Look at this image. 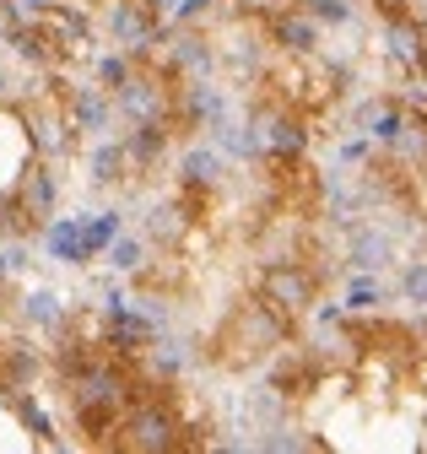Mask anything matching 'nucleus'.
Masks as SVG:
<instances>
[{"instance_id": "f257e3e1", "label": "nucleus", "mask_w": 427, "mask_h": 454, "mask_svg": "<svg viewBox=\"0 0 427 454\" xmlns=\"http://www.w3.org/2000/svg\"><path fill=\"white\" fill-rule=\"evenodd\" d=\"M287 330H292V319H287V314H276L260 293H249V298H238L217 325L206 330L200 352H206V363H211V368H222V373H244V368H260L265 357H276V352L287 347Z\"/></svg>"}, {"instance_id": "f03ea898", "label": "nucleus", "mask_w": 427, "mask_h": 454, "mask_svg": "<svg viewBox=\"0 0 427 454\" xmlns=\"http://www.w3.org/2000/svg\"><path fill=\"white\" fill-rule=\"evenodd\" d=\"M179 443H184V422L168 406V395L136 401L114 433V449H125V454H179Z\"/></svg>"}, {"instance_id": "7ed1b4c3", "label": "nucleus", "mask_w": 427, "mask_h": 454, "mask_svg": "<svg viewBox=\"0 0 427 454\" xmlns=\"http://www.w3.org/2000/svg\"><path fill=\"white\" fill-rule=\"evenodd\" d=\"M254 293L271 303L276 314L298 319V314H308L314 298H319V270H314L308 260H265L260 276H254Z\"/></svg>"}, {"instance_id": "20e7f679", "label": "nucleus", "mask_w": 427, "mask_h": 454, "mask_svg": "<svg viewBox=\"0 0 427 454\" xmlns=\"http://www.w3.org/2000/svg\"><path fill=\"white\" fill-rule=\"evenodd\" d=\"M55 76H60V87H66V108H71V125H76L82 146H87V141H103V136H114V125H120L114 92L97 87L92 76H87V82H76L71 71H55Z\"/></svg>"}, {"instance_id": "39448f33", "label": "nucleus", "mask_w": 427, "mask_h": 454, "mask_svg": "<svg viewBox=\"0 0 427 454\" xmlns=\"http://www.w3.org/2000/svg\"><path fill=\"white\" fill-rule=\"evenodd\" d=\"M12 319H17L22 330H33V335H49V340H55V335L71 325V303H66L55 287H22V293L12 298Z\"/></svg>"}, {"instance_id": "423d86ee", "label": "nucleus", "mask_w": 427, "mask_h": 454, "mask_svg": "<svg viewBox=\"0 0 427 454\" xmlns=\"http://www.w3.org/2000/svg\"><path fill=\"white\" fill-rule=\"evenodd\" d=\"M92 216H82V211H60L55 222L43 227V249H49V260H60V265H92L97 254H92Z\"/></svg>"}, {"instance_id": "0eeeda50", "label": "nucleus", "mask_w": 427, "mask_h": 454, "mask_svg": "<svg viewBox=\"0 0 427 454\" xmlns=\"http://www.w3.org/2000/svg\"><path fill=\"white\" fill-rule=\"evenodd\" d=\"M174 168H179V179H184V184L222 190V184H228V168H233V162L222 157V146L211 141V136H200V141H184V146H179Z\"/></svg>"}, {"instance_id": "6e6552de", "label": "nucleus", "mask_w": 427, "mask_h": 454, "mask_svg": "<svg viewBox=\"0 0 427 454\" xmlns=\"http://www.w3.org/2000/svg\"><path fill=\"white\" fill-rule=\"evenodd\" d=\"M82 168H87L92 190H125V146H120V136L87 141L82 146Z\"/></svg>"}, {"instance_id": "1a4fd4ad", "label": "nucleus", "mask_w": 427, "mask_h": 454, "mask_svg": "<svg viewBox=\"0 0 427 454\" xmlns=\"http://www.w3.org/2000/svg\"><path fill=\"white\" fill-rule=\"evenodd\" d=\"M346 260H352V270H384L395 260V239L384 227H373V222H357L352 244H346Z\"/></svg>"}, {"instance_id": "9d476101", "label": "nucleus", "mask_w": 427, "mask_h": 454, "mask_svg": "<svg viewBox=\"0 0 427 454\" xmlns=\"http://www.w3.org/2000/svg\"><path fill=\"white\" fill-rule=\"evenodd\" d=\"M265 27H271L276 49H287V54H314V49H319V22H314V12H308V6H292V12L271 17Z\"/></svg>"}, {"instance_id": "9b49d317", "label": "nucleus", "mask_w": 427, "mask_h": 454, "mask_svg": "<svg viewBox=\"0 0 427 454\" xmlns=\"http://www.w3.org/2000/svg\"><path fill=\"white\" fill-rule=\"evenodd\" d=\"M6 411H12V417L27 427V433H33V443H38V449H60V422L43 411L38 389H17L12 401H6Z\"/></svg>"}, {"instance_id": "f8f14e48", "label": "nucleus", "mask_w": 427, "mask_h": 454, "mask_svg": "<svg viewBox=\"0 0 427 454\" xmlns=\"http://www.w3.org/2000/svg\"><path fill=\"white\" fill-rule=\"evenodd\" d=\"M136 71H141V60H136V54H130L125 43L97 49V54H92V66H87V76H92L97 87H109V92H120V87H125Z\"/></svg>"}, {"instance_id": "ddd939ff", "label": "nucleus", "mask_w": 427, "mask_h": 454, "mask_svg": "<svg viewBox=\"0 0 427 454\" xmlns=\"http://www.w3.org/2000/svg\"><path fill=\"white\" fill-rule=\"evenodd\" d=\"M146 260H151V239H146V233H130V227H125V233L109 244V254H103V265L120 270V276H136Z\"/></svg>"}, {"instance_id": "4468645a", "label": "nucleus", "mask_w": 427, "mask_h": 454, "mask_svg": "<svg viewBox=\"0 0 427 454\" xmlns=\"http://www.w3.org/2000/svg\"><path fill=\"white\" fill-rule=\"evenodd\" d=\"M384 298H390V287L379 281V270H357V276L346 281V298H341V303H346L352 314H379Z\"/></svg>"}, {"instance_id": "2eb2a0df", "label": "nucleus", "mask_w": 427, "mask_h": 454, "mask_svg": "<svg viewBox=\"0 0 427 454\" xmlns=\"http://www.w3.org/2000/svg\"><path fill=\"white\" fill-rule=\"evenodd\" d=\"M87 233H92V254L103 260V254H109V244L125 233V211H120V206H109V211H92V227H87Z\"/></svg>"}, {"instance_id": "dca6fc26", "label": "nucleus", "mask_w": 427, "mask_h": 454, "mask_svg": "<svg viewBox=\"0 0 427 454\" xmlns=\"http://www.w3.org/2000/svg\"><path fill=\"white\" fill-rule=\"evenodd\" d=\"M254 449H265V454H298V449H314V438H303L298 427L276 422V427H265V433L254 438Z\"/></svg>"}, {"instance_id": "f3484780", "label": "nucleus", "mask_w": 427, "mask_h": 454, "mask_svg": "<svg viewBox=\"0 0 427 454\" xmlns=\"http://www.w3.org/2000/svg\"><path fill=\"white\" fill-rule=\"evenodd\" d=\"M303 6L314 12L319 27H346V22H357V6H352V0H303Z\"/></svg>"}, {"instance_id": "a211bd4d", "label": "nucleus", "mask_w": 427, "mask_h": 454, "mask_svg": "<svg viewBox=\"0 0 427 454\" xmlns=\"http://www.w3.org/2000/svg\"><path fill=\"white\" fill-rule=\"evenodd\" d=\"M400 298L427 303V260H406L400 265Z\"/></svg>"}]
</instances>
